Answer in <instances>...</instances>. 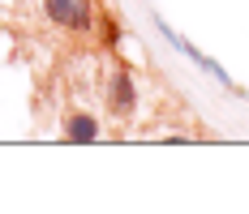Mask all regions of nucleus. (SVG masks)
I'll return each mask as SVG.
<instances>
[{
	"label": "nucleus",
	"instance_id": "1",
	"mask_svg": "<svg viewBox=\"0 0 249 214\" xmlns=\"http://www.w3.org/2000/svg\"><path fill=\"white\" fill-rule=\"evenodd\" d=\"M43 13H48L52 26L90 30V26H95V0H43Z\"/></svg>",
	"mask_w": 249,
	"mask_h": 214
},
{
	"label": "nucleus",
	"instance_id": "3",
	"mask_svg": "<svg viewBox=\"0 0 249 214\" xmlns=\"http://www.w3.org/2000/svg\"><path fill=\"white\" fill-rule=\"evenodd\" d=\"M65 142H99V120L86 116V112H73V116H65Z\"/></svg>",
	"mask_w": 249,
	"mask_h": 214
},
{
	"label": "nucleus",
	"instance_id": "2",
	"mask_svg": "<svg viewBox=\"0 0 249 214\" xmlns=\"http://www.w3.org/2000/svg\"><path fill=\"white\" fill-rule=\"evenodd\" d=\"M107 107H112V116H133L138 90H133V73H129V69L112 73V82H107Z\"/></svg>",
	"mask_w": 249,
	"mask_h": 214
}]
</instances>
